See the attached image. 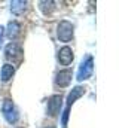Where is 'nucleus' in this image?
<instances>
[{
  "label": "nucleus",
  "mask_w": 119,
  "mask_h": 128,
  "mask_svg": "<svg viewBox=\"0 0 119 128\" xmlns=\"http://www.w3.org/2000/svg\"><path fill=\"white\" fill-rule=\"evenodd\" d=\"M54 2H40L39 3V8L45 12V14H48V12H51L52 9H54Z\"/></svg>",
  "instance_id": "f8f14e48"
},
{
  "label": "nucleus",
  "mask_w": 119,
  "mask_h": 128,
  "mask_svg": "<svg viewBox=\"0 0 119 128\" xmlns=\"http://www.w3.org/2000/svg\"><path fill=\"white\" fill-rule=\"evenodd\" d=\"M4 55H6V58H10L12 61L15 60V58H18V61H21V57H22V49H21V46L20 45H16V43H9L6 48H4Z\"/></svg>",
  "instance_id": "20e7f679"
},
{
  "label": "nucleus",
  "mask_w": 119,
  "mask_h": 128,
  "mask_svg": "<svg viewBox=\"0 0 119 128\" xmlns=\"http://www.w3.org/2000/svg\"><path fill=\"white\" fill-rule=\"evenodd\" d=\"M2 113H3V116L6 118V121L9 124H15L18 121V116H20L18 115V110L15 109V104L9 98H6L3 101V104H2Z\"/></svg>",
  "instance_id": "f257e3e1"
},
{
  "label": "nucleus",
  "mask_w": 119,
  "mask_h": 128,
  "mask_svg": "<svg viewBox=\"0 0 119 128\" xmlns=\"http://www.w3.org/2000/svg\"><path fill=\"white\" fill-rule=\"evenodd\" d=\"M73 58H74V55H73L72 48H68V46H62V48L58 51V61L62 64V66H68V64H72Z\"/></svg>",
  "instance_id": "423d86ee"
},
{
  "label": "nucleus",
  "mask_w": 119,
  "mask_h": 128,
  "mask_svg": "<svg viewBox=\"0 0 119 128\" xmlns=\"http://www.w3.org/2000/svg\"><path fill=\"white\" fill-rule=\"evenodd\" d=\"M72 78H73V72L70 70V68H66V70H61L58 72V74H57V85L61 86V88H64V86H67L70 82H72Z\"/></svg>",
  "instance_id": "0eeeda50"
},
{
  "label": "nucleus",
  "mask_w": 119,
  "mask_h": 128,
  "mask_svg": "<svg viewBox=\"0 0 119 128\" xmlns=\"http://www.w3.org/2000/svg\"><path fill=\"white\" fill-rule=\"evenodd\" d=\"M85 94V88L84 86H74L73 90H72V92L68 94V97H67V107L70 109V106L79 98V97H82Z\"/></svg>",
  "instance_id": "6e6552de"
},
{
  "label": "nucleus",
  "mask_w": 119,
  "mask_h": 128,
  "mask_svg": "<svg viewBox=\"0 0 119 128\" xmlns=\"http://www.w3.org/2000/svg\"><path fill=\"white\" fill-rule=\"evenodd\" d=\"M57 34H58V39L61 42H68L73 37V24L66 21V20L61 21L58 24V28H57Z\"/></svg>",
  "instance_id": "7ed1b4c3"
},
{
  "label": "nucleus",
  "mask_w": 119,
  "mask_h": 128,
  "mask_svg": "<svg viewBox=\"0 0 119 128\" xmlns=\"http://www.w3.org/2000/svg\"><path fill=\"white\" fill-rule=\"evenodd\" d=\"M49 128H54V127H49Z\"/></svg>",
  "instance_id": "4468645a"
},
{
  "label": "nucleus",
  "mask_w": 119,
  "mask_h": 128,
  "mask_svg": "<svg viewBox=\"0 0 119 128\" xmlns=\"http://www.w3.org/2000/svg\"><path fill=\"white\" fill-rule=\"evenodd\" d=\"M3 36H4V28L0 26V45H2V42H3Z\"/></svg>",
  "instance_id": "ddd939ff"
},
{
  "label": "nucleus",
  "mask_w": 119,
  "mask_h": 128,
  "mask_svg": "<svg viewBox=\"0 0 119 128\" xmlns=\"http://www.w3.org/2000/svg\"><path fill=\"white\" fill-rule=\"evenodd\" d=\"M14 73H15V67H14L12 64L6 63L4 66H3V67H2V72H0V78H2V80H3V82H8L9 79H12Z\"/></svg>",
  "instance_id": "1a4fd4ad"
},
{
  "label": "nucleus",
  "mask_w": 119,
  "mask_h": 128,
  "mask_svg": "<svg viewBox=\"0 0 119 128\" xmlns=\"http://www.w3.org/2000/svg\"><path fill=\"white\" fill-rule=\"evenodd\" d=\"M20 30H21V26L18 21H10L8 24V37L9 39H15L18 34H20Z\"/></svg>",
  "instance_id": "9b49d317"
},
{
  "label": "nucleus",
  "mask_w": 119,
  "mask_h": 128,
  "mask_svg": "<svg viewBox=\"0 0 119 128\" xmlns=\"http://www.w3.org/2000/svg\"><path fill=\"white\" fill-rule=\"evenodd\" d=\"M92 72H94V58L88 55L82 64H80V67H79V72H78V80H86L91 78V74H92Z\"/></svg>",
  "instance_id": "f03ea898"
},
{
  "label": "nucleus",
  "mask_w": 119,
  "mask_h": 128,
  "mask_svg": "<svg viewBox=\"0 0 119 128\" xmlns=\"http://www.w3.org/2000/svg\"><path fill=\"white\" fill-rule=\"evenodd\" d=\"M27 8V2H22V0H14L10 3V10L14 15H21Z\"/></svg>",
  "instance_id": "9d476101"
},
{
  "label": "nucleus",
  "mask_w": 119,
  "mask_h": 128,
  "mask_svg": "<svg viewBox=\"0 0 119 128\" xmlns=\"http://www.w3.org/2000/svg\"><path fill=\"white\" fill-rule=\"evenodd\" d=\"M61 104H62V97L61 96H52L48 100V113H49L51 116H57L60 113Z\"/></svg>",
  "instance_id": "39448f33"
}]
</instances>
